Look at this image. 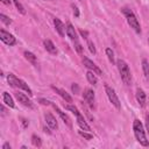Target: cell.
Here are the masks:
<instances>
[{"instance_id":"6da1fadb","label":"cell","mask_w":149,"mask_h":149,"mask_svg":"<svg viewBox=\"0 0 149 149\" xmlns=\"http://www.w3.org/2000/svg\"><path fill=\"white\" fill-rule=\"evenodd\" d=\"M133 130H134V135H135V139L137 140V142H139L141 146H143V147H148V146H149V141L147 140L143 125L141 123L140 120L135 119V120L133 121Z\"/></svg>"},{"instance_id":"7a4b0ae2","label":"cell","mask_w":149,"mask_h":149,"mask_svg":"<svg viewBox=\"0 0 149 149\" xmlns=\"http://www.w3.org/2000/svg\"><path fill=\"white\" fill-rule=\"evenodd\" d=\"M116 66H118L119 73L121 76V79L123 80V83L126 85H130V83H132V72H130V69H129L128 64L123 59L120 58V59L116 61Z\"/></svg>"},{"instance_id":"3957f363","label":"cell","mask_w":149,"mask_h":149,"mask_svg":"<svg viewBox=\"0 0 149 149\" xmlns=\"http://www.w3.org/2000/svg\"><path fill=\"white\" fill-rule=\"evenodd\" d=\"M121 10H122L123 15L126 16V20H127L128 24L130 26V28H133L135 33L140 34L141 33V26H140V22H139L136 15L134 14V12L130 8H127V7H123Z\"/></svg>"},{"instance_id":"277c9868","label":"cell","mask_w":149,"mask_h":149,"mask_svg":"<svg viewBox=\"0 0 149 149\" xmlns=\"http://www.w3.org/2000/svg\"><path fill=\"white\" fill-rule=\"evenodd\" d=\"M7 81H8V84H9L10 86H13V87H19V88L26 91L29 95L33 94V91H31V88L28 86V84H26L22 79L17 78V77H16L15 74H13V73H8V76H7Z\"/></svg>"},{"instance_id":"5b68a950","label":"cell","mask_w":149,"mask_h":149,"mask_svg":"<svg viewBox=\"0 0 149 149\" xmlns=\"http://www.w3.org/2000/svg\"><path fill=\"white\" fill-rule=\"evenodd\" d=\"M105 91H106V94H107V97H108V100L112 102V105H113L116 109H120V108H121V104H120V100H119V98H118V95H116L114 88H112L111 86L106 85V86H105Z\"/></svg>"},{"instance_id":"8992f818","label":"cell","mask_w":149,"mask_h":149,"mask_svg":"<svg viewBox=\"0 0 149 149\" xmlns=\"http://www.w3.org/2000/svg\"><path fill=\"white\" fill-rule=\"evenodd\" d=\"M0 40H1L5 44H7V45H9V47H12V45H14V44L16 43V38H15L12 34L7 33V31L3 30V29L0 30Z\"/></svg>"},{"instance_id":"52a82bcc","label":"cell","mask_w":149,"mask_h":149,"mask_svg":"<svg viewBox=\"0 0 149 149\" xmlns=\"http://www.w3.org/2000/svg\"><path fill=\"white\" fill-rule=\"evenodd\" d=\"M83 64L88 69V70H91V71H93L95 74H98V76H101L102 74V71L99 69V66L98 65H95V63H93L91 59H88L87 57H83Z\"/></svg>"},{"instance_id":"ba28073f","label":"cell","mask_w":149,"mask_h":149,"mask_svg":"<svg viewBox=\"0 0 149 149\" xmlns=\"http://www.w3.org/2000/svg\"><path fill=\"white\" fill-rule=\"evenodd\" d=\"M83 97H84V100L86 101V104L91 108H93L94 107V92H93V90L86 88L84 91V93H83Z\"/></svg>"},{"instance_id":"9c48e42d","label":"cell","mask_w":149,"mask_h":149,"mask_svg":"<svg viewBox=\"0 0 149 149\" xmlns=\"http://www.w3.org/2000/svg\"><path fill=\"white\" fill-rule=\"evenodd\" d=\"M44 119H45V123H47V126L50 128V129H57V127H58V125H57V120H56V118L51 114V113H45L44 114Z\"/></svg>"},{"instance_id":"30bf717a","label":"cell","mask_w":149,"mask_h":149,"mask_svg":"<svg viewBox=\"0 0 149 149\" xmlns=\"http://www.w3.org/2000/svg\"><path fill=\"white\" fill-rule=\"evenodd\" d=\"M65 30H66V35H68V37H70V40H71L73 43H76V42H78V41H79V40H78L77 31H76L74 27H73L71 23H68V24H66Z\"/></svg>"},{"instance_id":"8fae6325","label":"cell","mask_w":149,"mask_h":149,"mask_svg":"<svg viewBox=\"0 0 149 149\" xmlns=\"http://www.w3.org/2000/svg\"><path fill=\"white\" fill-rule=\"evenodd\" d=\"M15 97H16V99L19 100V102H21L23 106L29 107V108H33V102H31V100H30L26 94H23V93H21V92H17V93H15Z\"/></svg>"},{"instance_id":"7c38bea8","label":"cell","mask_w":149,"mask_h":149,"mask_svg":"<svg viewBox=\"0 0 149 149\" xmlns=\"http://www.w3.org/2000/svg\"><path fill=\"white\" fill-rule=\"evenodd\" d=\"M76 118H77V123L79 125V127H80L81 129H84V130H86V132H91V127L88 126V123L86 122L84 115H83L80 112L76 114Z\"/></svg>"},{"instance_id":"4fadbf2b","label":"cell","mask_w":149,"mask_h":149,"mask_svg":"<svg viewBox=\"0 0 149 149\" xmlns=\"http://www.w3.org/2000/svg\"><path fill=\"white\" fill-rule=\"evenodd\" d=\"M52 87V90L59 95V97H62L63 98V100H65L66 102H72V97L65 91V90H63V88H59V87H56V86H51Z\"/></svg>"},{"instance_id":"5bb4252c","label":"cell","mask_w":149,"mask_h":149,"mask_svg":"<svg viewBox=\"0 0 149 149\" xmlns=\"http://www.w3.org/2000/svg\"><path fill=\"white\" fill-rule=\"evenodd\" d=\"M54 24H55V28H56V31L63 37L64 35H65V33H66V30H65V26H64V23L59 20V19H57V17H55L54 19Z\"/></svg>"},{"instance_id":"9a60e30c","label":"cell","mask_w":149,"mask_h":149,"mask_svg":"<svg viewBox=\"0 0 149 149\" xmlns=\"http://www.w3.org/2000/svg\"><path fill=\"white\" fill-rule=\"evenodd\" d=\"M52 106H54L55 111L57 112V114L61 116V119L64 121V123H66V126H69V127L71 128V127H72V123H71V120H70V118L68 116V114H66V113H64L62 109H59V108H58L56 105H52Z\"/></svg>"},{"instance_id":"2e32d148","label":"cell","mask_w":149,"mask_h":149,"mask_svg":"<svg viewBox=\"0 0 149 149\" xmlns=\"http://www.w3.org/2000/svg\"><path fill=\"white\" fill-rule=\"evenodd\" d=\"M43 44H44L45 50H47L49 54H51V55H56V54H57V48L55 47V44H54L50 40H44V41H43Z\"/></svg>"},{"instance_id":"e0dca14e","label":"cell","mask_w":149,"mask_h":149,"mask_svg":"<svg viewBox=\"0 0 149 149\" xmlns=\"http://www.w3.org/2000/svg\"><path fill=\"white\" fill-rule=\"evenodd\" d=\"M136 100H137L140 106H144L147 97H146V93H144V91L142 88H137V91H136Z\"/></svg>"},{"instance_id":"ac0fdd59","label":"cell","mask_w":149,"mask_h":149,"mask_svg":"<svg viewBox=\"0 0 149 149\" xmlns=\"http://www.w3.org/2000/svg\"><path fill=\"white\" fill-rule=\"evenodd\" d=\"M23 55H24V58H26L28 62H30V63H31L33 65H35V66L37 65V58H36V56H35L33 52L26 50V51L23 52Z\"/></svg>"},{"instance_id":"d6986e66","label":"cell","mask_w":149,"mask_h":149,"mask_svg":"<svg viewBox=\"0 0 149 149\" xmlns=\"http://www.w3.org/2000/svg\"><path fill=\"white\" fill-rule=\"evenodd\" d=\"M2 100H3V102L8 106V107H10V108H13L14 106H15V104H14V101H13V98L9 95V93H7V92H3V94H2Z\"/></svg>"},{"instance_id":"ffe728a7","label":"cell","mask_w":149,"mask_h":149,"mask_svg":"<svg viewBox=\"0 0 149 149\" xmlns=\"http://www.w3.org/2000/svg\"><path fill=\"white\" fill-rule=\"evenodd\" d=\"M142 70H143V74L146 80L149 83V63L147 59H142Z\"/></svg>"},{"instance_id":"44dd1931","label":"cell","mask_w":149,"mask_h":149,"mask_svg":"<svg viewBox=\"0 0 149 149\" xmlns=\"http://www.w3.org/2000/svg\"><path fill=\"white\" fill-rule=\"evenodd\" d=\"M86 78H87V80H88V83L90 84H92V85H97V81H98V79H97V76H95V73L93 72V71H87L86 72Z\"/></svg>"},{"instance_id":"7402d4cb","label":"cell","mask_w":149,"mask_h":149,"mask_svg":"<svg viewBox=\"0 0 149 149\" xmlns=\"http://www.w3.org/2000/svg\"><path fill=\"white\" fill-rule=\"evenodd\" d=\"M31 143H33L35 147H38V148L42 146V141H41V139H40L37 135H35V134L31 136Z\"/></svg>"},{"instance_id":"603a6c76","label":"cell","mask_w":149,"mask_h":149,"mask_svg":"<svg viewBox=\"0 0 149 149\" xmlns=\"http://www.w3.org/2000/svg\"><path fill=\"white\" fill-rule=\"evenodd\" d=\"M106 55H107V57H108V61H109L112 64H114V63H115V59H114V52L112 51L111 48H107V49H106Z\"/></svg>"},{"instance_id":"cb8c5ba5","label":"cell","mask_w":149,"mask_h":149,"mask_svg":"<svg viewBox=\"0 0 149 149\" xmlns=\"http://www.w3.org/2000/svg\"><path fill=\"white\" fill-rule=\"evenodd\" d=\"M13 2H14L15 7L17 8V10H19L21 14H26V9H24V7L22 6V3H21L19 0H13Z\"/></svg>"},{"instance_id":"d4e9b609","label":"cell","mask_w":149,"mask_h":149,"mask_svg":"<svg viewBox=\"0 0 149 149\" xmlns=\"http://www.w3.org/2000/svg\"><path fill=\"white\" fill-rule=\"evenodd\" d=\"M79 135L80 136H83L84 139H86V140H92V137H93V135L92 134H90V133H86V130H79Z\"/></svg>"},{"instance_id":"484cf974","label":"cell","mask_w":149,"mask_h":149,"mask_svg":"<svg viewBox=\"0 0 149 149\" xmlns=\"http://www.w3.org/2000/svg\"><path fill=\"white\" fill-rule=\"evenodd\" d=\"M0 20H1L5 24H10V23H12V20H10L8 16H6L5 14H0Z\"/></svg>"},{"instance_id":"4316f807","label":"cell","mask_w":149,"mask_h":149,"mask_svg":"<svg viewBox=\"0 0 149 149\" xmlns=\"http://www.w3.org/2000/svg\"><path fill=\"white\" fill-rule=\"evenodd\" d=\"M87 47H88V50L92 52V54H95V47H94V44H93V42L92 41H87Z\"/></svg>"},{"instance_id":"83f0119b","label":"cell","mask_w":149,"mask_h":149,"mask_svg":"<svg viewBox=\"0 0 149 149\" xmlns=\"http://www.w3.org/2000/svg\"><path fill=\"white\" fill-rule=\"evenodd\" d=\"M66 109H69V111H71L74 115L77 114V113H79V111H78V108L76 107V106H73V105H68L66 106Z\"/></svg>"},{"instance_id":"f1b7e54d","label":"cell","mask_w":149,"mask_h":149,"mask_svg":"<svg viewBox=\"0 0 149 149\" xmlns=\"http://www.w3.org/2000/svg\"><path fill=\"white\" fill-rule=\"evenodd\" d=\"M73 44H74V49L77 50V52L81 54V51H83V47H81V44L79 43V41H78V42H76V43H73Z\"/></svg>"},{"instance_id":"f546056e","label":"cell","mask_w":149,"mask_h":149,"mask_svg":"<svg viewBox=\"0 0 149 149\" xmlns=\"http://www.w3.org/2000/svg\"><path fill=\"white\" fill-rule=\"evenodd\" d=\"M71 90H72V92H74V93H79V86H78V84H72V86H71Z\"/></svg>"},{"instance_id":"4dcf8cb0","label":"cell","mask_w":149,"mask_h":149,"mask_svg":"<svg viewBox=\"0 0 149 149\" xmlns=\"http://www.w3.org/2000/svg\"><path fill=\"white\" fill-rule=\"evenodd\" d=\"M72 8H73V14H74V16H76V17H78V16H79L78 7H77V6H74V5H72Z\"/></svg>"},{"instance_id":"1f68e13d","label":"cell","mask_w":149,"mask_h":149,"mask_svg":"<svg viewBox=\"0 0 149 149\" xmlns=\"http://www.w3.org/2000/svg\"><path fill=\"white\" fill-rule=\"evenodd\" d=\"M146 130L149 134V115L146 116Z\"/></svg>"},{"instance_id":"d6a6232c","label":"cell","mask_w":149,"mask_h":149,"mask_svg":"<svg viewBox=\"0 0 149 149\" xmlns=\"http://www.w3.org/2000/svg\"><path fill=\"white\" fill-rule=\"evenodd\" d=\"M38 101H40L42 105H50V104H51L49 100H47V99H42V98H41V99H38Z\"/></svg>"},{"instance_id":"836d02e7","label":"cell","mask_w":149,"mask_h":149,"mask_svg":"<svg viewBox=\"0 0 149 149\" xmlns=\"http://www.w3.org/2000/svg\"><path fill=\"white\" fill-rule=\"evenodd\" d=\"M79 33H80V35H81V36H85V38H87V33H86V31H84V30H80Z\"/></svg>"},{"instance_id":"e575fe53","label":"cell","mask_w":149,"mask_h":149,"mask_svg":"<svg viewBox=\"0 0 149 149\" xmlns=\"http://www.w3.org/2000/svg\"><path fill=\"white\" fill-rule=\"evenodd\" d=\"M1 114H2V115L6 114V109H5V106H3V105H1Z\"/></svg>"},{"instance_id":"d590c367","label":"cell","mask_w":149,"mask_h":149,"mask_svg":"<svg viewBox=\"0 0 149 149\" xmlns=\"http://www.w3.org/2000/svg\"><path fill=\"white\" fill-rule=\"evenodd\" d=\"M2 149H10V146H9L8 143H5V144L2 146Z\"/></svg>"},{"instance_id":"8d00e7d4","label":"cell","mask_w":149,"mask_h":149,"mask_svg":"<svg viewBox=\"0 0 149 149\" xmlns=\"http://www.w3.org/2000/svg\"><path fill=\"white\" fill-rule=\"evenodd\" d=\"M0 1L5 5H10V0H0Z\"/></svg>"},{"instance_id":"74e56055","label":"cell","mask_w":149,"mask_h":149,"mask_svg":"<svg viewBox=\"0 0 149 149\" xmlns=\"http://www.w3.org/2000/svg\"><path fill=\"white\" fill-rule=\"evenodd\" d=\"M22 123H23V127H27L29 125V122H27V120H24V119H22Z\"/></svg>"},{"instance_id":"f35d334b","label":"cell","mask_w":149,"mask_h":149,"mask_svg":"<svg viewBox=\"0 0 149 149\" xmlns=\"http://www.w3.org/2000/svg\"><path fill=\"white\" fill-rule=\"evenodd\" d=\"M47 1H54V0H47Z\"/></svg>"},{"instance_id":"ab89813d","label":"cell","mask_w":149,"mask_h":149,"mask_svg":"<svg viewBox=\"0 0 149 149\" xmlns=\"http://www.w3.org/2000/svg\"><path fill=\"white\" fill-rule=\"evenodd\" d=\"M148 42H149V35H148Z\"/></svg>"},{"instance_id":"60d3db41","label":"cell","mask_w":149,"mask_h":149,"mask_svg":"<svg viewBox=\"0 0 149 149\" xmlns=\"http://www.w3.org/2000/svg\"><path fill=\"white\" fill-rule=\"evenodd\" d=\"M79 1H81V0H79Z\"/></svg>"}]
</instances>
